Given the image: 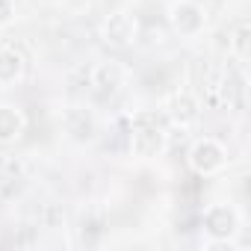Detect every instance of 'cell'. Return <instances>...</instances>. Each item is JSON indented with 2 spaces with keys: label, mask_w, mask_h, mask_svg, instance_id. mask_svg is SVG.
<instances>
[{
  "label": "cell",
  "mask_w": 251,
  "mask_h": 251,
  "mask_svg": "<svg viewBox=\"0 0 251 251\" xmlns=\"http://www.w3.org/2000/svg\"><path fill=\"white\" fill-rule=\"evenodd\" d=\"M130 145H133V151L139 157H151V154L160 151V145H163V127H160L157 115H148V112L145 115H136Z\"/></svg>",
  "instance_id": "cell-1"
},
{
  "label": "cell",
  "mask_w": 251,
  "mask_h": 251,
  "mask_svg": "<svg viewBox=\"0 0 251 251\" xmlns=\"http://www.w3.org/2000/svg\"><path fill=\"white\" fill-rule=\"evenodd\" d=\"M124 83V68L118 62H109V65H98L95 74H92V86L98 95H112L118 86Z\"/></svg>",
  "instance_id": "cell-2"
},
{
  "label": "cell",
  "mask_w": 251,
  "mask_h": 251,
  "mask_svg": "<svg viewBox=\"0 0 251 251\" xmlns=\"http://www.w3.org/2000/svg\"><path fill=\"white\" fill-rule=\"evenodd\" d=\"M65 130L71 133V139L86 142V139H92V136H95V121H92V115H89L86 109L71 106V109L65 112Z\"/></svg>",
  "instance_id": "cell-3"
},
{
  "label": "cell",
  "mask_w": 251,
  "mask_h": 251,
  "mask_svg": "<svg viewBox=\"0 0 251 251\" xmlns=\"http://www.w3.org/2000/svg\"><path fill=\"white\" fill-rule=\"evenodd\" d=\"M133 33H136V27H133V21H130V15H109V21H106V42H112V45H127L130 39H133Z\"/></svg>",
  "instance_id": "cell-4"
},
{
  "label": "cell",
  "mask_w": 251,
  "mask_h": 251,
  "mask_svg": "<svg viewBox=\"0 0 251 251\" xmlns=\"http://www.w3.org/2000/svg\"><path fill=\"white\" fill-rule=\"evenodd\" d=\"M192 163H195L198 172H216V169L222 166V148H219L216 142H204V145L195 148Z\"/></svg>",
  "instance_id": "cell-5"
},
{
  "label": "cell",
  "mask_w": 251,
  "mask_h": 251,
  "mask_svg": "<svg viewBox=\"0 0 251 251\" xmlns=\"http://www.w3.org/2000/svg\"><path fill=\"white\" fill-rule=\"evenodd\" d=\"M21 133V115L12 106H0V142H9Z\"/></svg>",
  "instance_id": "cell-6"
},
{
  "label": "cell",
  "mask_w": 251,
  "mask_h": 251,
  "mask_svg": "<svg viewBox=\"0 0 251 251\" xmlns=\"http://www.w3.org/2000/svg\"><path fill=\"white\" fill-rule=\"evenodd\" d=\"M172 118H175V121H180V124H189V121H195V118H198L195 100H192L189 95H177V98L172 100Z\"/></svg>",
  "instance_id": "cell-7"
},
{
  "label": "cell",
  "mask_w": 251,
  "mask_h": 251,
  "mask_svg": "<svg viewBox=\"0 0 251 251\" xmlns=\"http://www.w3.org/2000/svg\"><path fill=\"white\" fill-rule=\"evenodd\" d=\"M21 74V56L15 50H0V83H12Z\"/></svg>",
  "instance_id": "cell-8"
},
{
  "label": "cell",
  "mask_w": 251,
  "mask_h": 251,
  "mask_svg": "<svg viewBox=\"0 0 251 251\" xmlns=\"http://www.w3.org/2000/svg\"><path fill=\"white\" fill-rule=\"evenodd\" d=\"M207 227L213 233H230L233 230V216L227 213V207H216L207 213Z\"/></svg>",
  "instance_id": "cell-9"
},
{
  "label": "cell",
  "mask_w": 251,
  "mask_h": 251,
  "mask_svg": "<svg viewBox=\"0 0 251 251\" xmlns=\"http://www.w3.org/2000/svg\"><path fill=\"white\" fill-rule=\"evenodd\" d=\"M21 192V175H0V201H9Z\"/></svg>",
  "instance_id": "cell-10"
},
{
  "label": "cell",
  "mask_w": 251,
  "mask_h": 251,
  "mask_svg": "<svg viewBox=\"0 0 251 251\" xmlns=\"http://www.w3.org/2000/svg\"><path fill=\"white\" fill-rule=\"evenodd\" d=\"M0 175H21V166H18V160L15 157H0Z\"/></svg>",
  "instance_id": "cell-11"
},
{
  "label": "cell",
  "mask_w": 251,
  "mask_h": 251,
  "mask_svg": "<svg viewBox=\"0 0 251 251\" xmlns=\"http://www.w3.org/2000/svg\"><path fill=\"white\" fill-rule=\"evenodd\" d=\"M12 12H15V3H12V0H0V24L9 21Z\"/></svg>",
  "instance_id": "cell-12"
},
{
  "label": "cell",
  "mask_w": 251,
  "mask_h": 251,
  "mask_svg": "<svg viewBox=\"0 0 251 251\" xmlns=\"http://www.w3.org/2000/svg\"><path fill=\"white\" fill-rule=\"evenodd\" d=\"M245 39H248V27L242 24V27H239V33H236V50H239V56H245V53H248V48H245Z\"/></svg>",
  "instance_id": "cell-13"
}]
</instances>
